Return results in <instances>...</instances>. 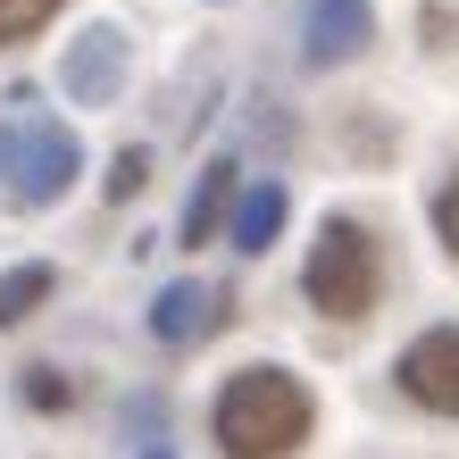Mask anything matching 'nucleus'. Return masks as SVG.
<instances>
[{
	"instance_id": "nucleus-1",
	"label": "nucleus",
	"mask_w": 459,
	"mask_h": 459,
	"mask_svg": "<svg viewBox=\"0 0 459 459\" xmlns=\"http://www.w3.org/2000/svg\"><path fill=\"white\" fill-rule=\"evenodd\" d=\"M317 426V401L284 368H234L209 401V435L226 459H292Z\"/></svg>"
},
{
	"instance_id": "nucleus-2",
	"label": "nucleus",
	"mask_w": 459,
	"mask_h": 459,
	"mask_svg": "<svg viewBox=\"0 0 459 459\" xmlns=\"http://www.w3.org/2000/svg\"><path fill=\"white\" fill-rule=\"evenodd\" d=\"M301 292L326 317H368L376 292H385V251L359 218H326L309 242V267H301Z\"/></svg>"
},
{
	"instance_id": "nucleus-3",
	"label": "nucleus",
	"mask_w": 459,
	"mask_h": 459,
	"mask_svg": "<svg viewBox=\"0 0 459 459\" xmlns=\"http://www.w3.org/2000/svg\"><path fill=\"white\" fill-rule=\"evenodd\" d=\"M75 176H84V151H75L67 126H50V117H17L9 126V193L25 209H50Z\"/></svg>"
},
{
	"instance_id": "nucleus-4",
	"label": "nucleus",
	"mask_w": 459,
	"mask_h": 459,
	"mask_svg": "<svg viewBox=\"0 0 459 459\" xmlns=\"http://www.w3.org/2000/svg\"><path fill=\"white\" fill-rule=\"evenodd\" d=\"M401 393L435 418H459V326H426L410 351H401Z\"/></svg>"
},
{
	"instance_id": "nucleus-5",
	"label": "nucleus",
	"mask_w": 459,
	"mask_h": 459,
	"mask_svg": "<svg viewBox=\"0 0 459 459\" xmlns=\"http://www.w3.org/2000/svg\"><path fill=\"white\" fill-rule=\"evenodd\" d=\"M368 42H376V9L368 0H309V17H301L309 67H342V59H359Z\"/></svg>"
},
{
	"instance_id": "nucleus-6",
	"label": "nucleus",
	"mask_w": 459,
	"mask_h": 459,
	"mask_svg": "<svg viewBox=\"0 0 459 459\" xmlns=\"http://www.w3.org/2000/svg\"><path fill=\"white\" fill-rule=\"evenodd\" d=\"M59 84H67V100H84V109H109V100H117V84H126V42L109 34V25H92V34L67 50Z\"/></svg>"
},
{
	"instance_id": "nucleus-7",
	"label": "nucleus",
	"mask_w": 459,
	"mask_h": 459,
	"mask_svg": "<svg viewBox=\"0 0 459 459\" xmlns=\"http://www.w3.org/2000/svg\"><path fill=\"white\" fill-rule=\"evenodd\" d=\"M218 292H209V284H168V292H159V301H151V334L159 342H201L209 326H218Z\"/></svg>"
},
{
	"instance_id": "nucleus-8",
	"label": "nucleus",
	"mask_w": 459,
	"mask_h": 459,
	"mask_svg": "<svg viewBox=\"0 0 459 459\" xmlns=\"http://www.w3.org/2000/svg\"><path fill=\"white\" fill-rule=\"evenodd\" d=\"M234 159H209L201 168V193H193V209H184V242H218V218L234 209Z\"/></svg>"
},
{
	"instance_id": "nucleus-9",
	"label": "nucleus",
	"mask_w": 459,
	"mask_h": 459,
	"mask_svg": "<svg viewBox=\"0 0 459 459\" xmlns=\"http://www.w3.org/2000/svg\"><path fill=\"white\" fill-rule=\"evenodd\" d=\"M276 226H284V184L242 193V209H234V251H267V242H276Z\"/></svg>"
},
{
	"instance_id": "nucleus-10",
	"label": "nucleus",
	"mask_w": 459,
	"mask_h": 459,
	"mask_svg": "<svg viewBox=\"0 0 459 459\" xmlns=\"http://www.w3.org/2000/svg\"><path fill=\"white\" fill-rule=\"evenodd\" d=\"M42 301H50V267H42V259H25V267H9V276H0V326L34 317Z\"/></svg>"
},
{
	"instance_id": "nucleus-11",
	"label": "nucleus",
	"mask_w": 459,
	"mask_h": 459,
	"mask_svg": "<svg viewBox=\"0 0 459 459\" xmlns=\"http://www.w3.org/2000/svg\"><path fill=\"white\" fill-rule=\"evenodd\" d=\"M50 17H59V0H0V42H25Z\"/></svg>"
},
{
	"instance_id": "nucleus-12",
	"label": "nucleus",
	"mask_w": 459,
	"mask_h": 459,
	"mask_svg": "<svg viewBox=\"0 0 459 459\" xmlns=\"http://www.w3.org/2000/svg\"><path fill=\"white\" fill-rule=\"evenodd\" d=\"M151 184V151H117V168H109V201H134Z\"/></svg>"
},
{
	"instance_id": "nucleus-13",
	"label": "nucleus",
	"mask_w": 459,
	"mask_h": 459,
	"mask_svg": "<svg viewBox=\"0 0 459 459\" xmlns=\"http://www.w3.org/2000/svg\"><path fill=\"white\" fill-rule=\"evenodd\" d=\"M25 401H34V410H67L75 393H67V376H59V368H25Z\"/></svg>"
},
{
	"instance_id": "nucleus-14",
	"label": "nucleus",
	"mask_w": 459,
	"mask_h": 459,
	"mask_svg": "<svg viewBox=\"0 0 459 459\" xmlns=\"http://www.w3.org/2000/svg\"><path fill=\"white\" fill-rule=\"evenodd\" d=\"M435 234H443V251L459 259V176H451L443 193H435Z\"/></svg>"
},
{
	"instance_id": "nucleus-15",
	"label": "nucleus",
	"mask_w": 459,
	"mask_h": 459,
	"mask_svg": "<svg viewBox=\"0 0 459 459\" xmlns=\"http://www.w3.org/2000/svg\"><path fill=\"white\" fill-rule=\"evenodd\" d=\"M0 176H9V126H0Z\"/></svg>"
},
{
	"instance_id": "nucleus-16",
	"label": "nucleus",
	"mask_w": 459,
	"mask_h": 459,
	"mask_svg": "<svg viewBox=\"0 0 459 459\" xmlns=\"http://www.w3.org/2000/svg\"><path fill=\"white\" fill-rule=\"evenodd\" d=\"M143 459H176V451H168V443H151V451H143Z\"/></svg>"
}]
</instances>
